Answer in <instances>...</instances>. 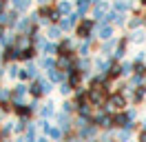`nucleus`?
Masks as SVG:
<instances>
[{"label": "nucleus", "instance_id": "nucleus-1", "mask_svg": "<svg viewBox=\"0 0 146 142\" xmlns=\"http://www.w3.org/2000/svg\"><path fill=\"white\" fill-rule=\"evenodd\" d=\"M106 111L111 113H117V111H124L128 109V98L124 93H119V91H111L109 96H106Z\"/></svg>", "mask_w": 146, "mask_h": 142}, {"label": "nucleus", "instance_id": "nucleus-2", "mask_svg": "<svg viewBox=\"0 0 146 142\" xmlns=\"http://www.w3.org/2000/svg\"><path fill=\"white\" fill-rule=\"evenodd\" d=\"M91 122L95 124L98 129H106V131L115 129V118H113V113H111V111H104V109H98V113L91 115Z\"/></svg>", "mask_w": 146, "mask_h": 142}, {"label": "nucleus", "instance_id": "nucleus-3", "mask_svg": "<svg viewBox=\"0 0 146 142\" xmlns=\"http://www.w3.org/2000/svg\"><path fill=\"white\" fill-rule=\"evenodd\" d=\"M38 124L42 127V131H44V135L49 138V140H53V142H60V140H62L64 131L60 129V127H53V124H49L46 120H40Z\"/></svg>", "mask_w": 146, "mask_h": 142}, {"label": "nucleus", "instance_id": "nucleus-4", "mask_svg": "<svg viewBox=\"0 0 146 142\" xmlns=\"http://www.w3.org/2000/svg\"><path fill=\"white\" fill-rule=\"evenodd\" d=\"M98 131H100V129H98L93 122H86L84 127H80V129H78V138H80L82 142H91V140H95V138H98Z\"/></svg>", "mask_w": 146, "mask_h": 142}, {"label": "nucleus", "instance_id": "nucleus-5", "mask_svg": "<svg viewBox=\"0 0 146 142\" xmlns=\"http://www.w3.org/2000/svg\"><path fill=\"white\" fill-rule=\"evenodd\" d=\"M93 27H95V22H93L91 18H82V20L78 22V27H75V36H80L82 40H86V38H91Z\"/></svg>", "mask_w": 146, "mask_h": 142}, {"label": "nucleus", "instance_id": "nucleus-6", "mask_svg": "<svg viewBox=\"0 0 146 142\" xmlns=\"http://www.w3.org/2000/svg\"><path fill=\"white\" fill-rule=\"evenodd\" d=\"M29 96V84L25 82H18L16 87L11 89V104H16V102H25V98Z\"/></svg>", "mask_w": 146, "mask_h": 142}, {"label": "nucleus", "instance_id": "nucleus-7", "mask_svg": "<svg viewBox=\"0 0 146 142\" xmlns=\"http://www.w3.org/2000/svg\"><path fill=\"white\" fill-rule=\"evenodd\" d=\"M144 100H146V84L133 89V91H131V96H128V102H131V104H142Z\"/></svg>", "mask_w": 146, "mask_h": 142}, {"label": "nucleus", "instance_id": "nucleus-8", "mask_svg": "<svg viewBox=\"0 0 146 142\" xmlns=\"http://www.w3.org/2000/svg\"><path fill=\"white\" fill-rule=\"evenodd\" d=\"M13 113L18 115L20 120H29L31 113H33V109L29 104H25V102H16V104H13Z\"/></svg>", "mask_w": 146, "mask_h": 142}, {"label": "nucleus", "instance_id": "nucleus-9", "mask_svg": "<svg viewBox=\"0 0 146 142\" xmlns=\"http://www.w3.org/2000/svg\"><path fill=\"white\" fill-rule=\"evenodd\" d=\"M58 127H60L64 133H71V131H73V120H71V115L64 113V111H60V113H58Z\"/></svg>", "mask_w": 146, "mask_h": 142}, {"label": "nucleus", "instance_id": "nucleus-10", "mask_svg": "<svg viewBox=\"0 0 146 142\" xmlns=\"http://www.w3.org/2000/svg\"><path fill=\"white\" fill-rule=\"evenodd\" d=\"M29 96H33L36 100L44 96V91H42V84H40V80H31V84H29Z\"/></svg>", "mask_w": 146, "mask_h": 142}, {"label": "nucleus", "instance_id": "nucleus-11", "mask_svg": "<svg viewBox=\"0 0 146 142\" xmlns=\"http://www.w3.org/2000/svg\"><path fill=\"white\" fill-rule=\"evenodd\" d=\"M98 36H100L102 40H111V38H113V27H111L109 22H102V25L98 27Z\"/></svg>", "mask_w": 146, "mask_h": 142}, {"label": "nucleus", "instance_id": "nucleus-12", "mask_svg": "<svg viewBox=\"0 0 146 142\" xmlns=\"http://www.w3.org/2000/svg\"><path fill=\"white\" fill-rule=\"evenodd\" d=\"M40 115H42V120H49V118H53V115H55V104H53V100H51V102H46V104H42Z\"/></svg>", "mask_w": 146, "mask_h": 142}, {"label": "nucleus", "instance_id": "nucleus-13", "mask_svg": "<svg viewBox=\"0 0 146 142\" xmlns=\"http://www.w3.org/2000/svg\"><path fill=\"white\" fill-rule=\"evenodd\" d=\"M131 133L133 131H128V129H119L117 135H115V140L117 142H131Z\"/></svg>", "mask_w": 146, "mask_h": 142}, {"label": "nucleus", "instance_id": "nucleus-14", "mask_svg": "<svg viewBox=\"0 0 146 142\" xmlns=\"http://www.w3.org/2000/svg\"><path fill=\"white\" fill-rule=\"evenodd\" d=\"M40 67H42L44 71H49V69H53V67H55V60L51 58V56H44V58L40 60Z\"/></svg>", "mask_w": 146, "mask_h": 142}, {"label": "nucleus", "instance_id": "nucleus-15", "mask_svg": "<svg viewBox=\"0 0 146 142\" xmlns=\"http://www.w3.org/2000/svg\"><path fill=\"white\" fill-rule=\"evenodd\" d=\"M91 2H93V0H78V13L84 16V13L89 11V7H91Z\"/></svg>", "mask_w": 146, "mask_h": 142}, {"label": "nucleus", "instance_id": "nucleus-16", "mask_svg": "<svg viewBox=\"0 0 146 142\" xmlns=\"http://www.w3.org/2000/svg\"><path fill=\"white\" fill-rule=\"evenodd\" d=\"M55 9H58L62 16H69V13H71V2H69V0H62V2H60Z\"/></svg>", "mask_w": 146, "mask_h": 142}, {"label": "nucleus", "instance_id": "nucleus-17", "mask_svg": "<svg viewBox=\"0 0 146 142\" xmlns=\"http://www.w3.org/2000/svg\"><path fill=\"white\" fill-rule=\"evenodd\" d=\"M27 76H29V80H38L40 78V69H38L36 64H29L27 67Z\"/></svg>", "mask_w": 146, "mask_h": 142}, {"label": "nucleus", "instance_id": "nucleus-18", "mask_svg": "<svg viewBox=\"0 0 146 142\" xmlns=\"http://www.w3.org/2000/svg\"><path fill=\"white\" fill-rule=\"evenodd\" d=\"M75 109H78V107H75V102H73V100H64V104H62V111L64 113H75Z\"/></svg>", "mask_w": 146, "mask_h": 142}, {"label": "nucleus", "instance_id": "nucleus-19", "mask_svg": "<svg viewBox=\"0 0 146 142\" xmlns=\"http://www.w3.org/2000/svg\"><path fill=\"white\" fill-rule=\"evenodd\" d=\"M27 127H29L27 120H20V118H18V122H13V131H16V133H22V131H27Z\"/></svg>", "mask_w": 146, "mask_h": 142}, {"label": "nucleus", "instance_id": "nucleus-20", "mask_svg": "<svg viewBox=\"0 0 146 142\" xmlns=\"http://www.w3.org/2000/svg\"><path fill=\"white\" fill-rule=\"evenodd\" d=\"M128 7H131L128 0H117V2H115V11H117V13H124Z\"/></svg>", "mask_w": 146, "mask_h": 142}, {"label": "nucleus", "instance_id": "nucleus-21", "mask_svg": "<svg viewBox=\"0 0 146 142\" xmlns=\"http://www.w3.org/2000/svg\"><path fill=\"white\" fill-rule=\"evenodd\" d=\"M9 100H11V89L0 87V102H9Z\"/></svg>", "mask_w": 146, "mask_h": 142}, {"label": "nucleus", "instance_id": "nucleus-22", "mask_svg": "<svg viewBox=\"0 0 146 142\" xmlns=\"http://www.w3.org/2000/svg\"><path fill=\"white\" fill-rule=\"evenodd\" d=\"M60 31H62V29L53 25V27H49V33H46V36H49L51 40H58V38H60Z\"/></svg>", "mask_w": 146, "mask_h": 142}, {"label": "nucleus", "instance_id": "nucleus-23", "mask_svg": "<svg viewBox=\"0 0 146 142\" xmlns=\"http://www.w3.org/2000/svg\"><path fill=\"white\" fill-rule=\"evenodd\" d=\"M122 76H133V62H122Z\"/></svg>", "mask_w": 146, "mask_h": 142}, {"label": "nucleus", "instance_id": "nucleus-24", "mask_svg": "<svg viewBox=\"0 0 146 142\" xmlns=\"http://www.w3.org/2000/svg\"><path fill=\"white\" fill-rule=\"evenodd\" d=\"M60 93H62V96H69V93H73V87L69 82H60Z\"/></svg>", "mask_w": 146, "mask_h": 142}, {"label": "nucleus", "instance_id": "nucleus-25", "mask_svg": "<svg viewBox=\"0 0 146 142\" xmlns=\"http://www.w3.org/2000/svg\"><path fill=\"white\" fill-rule=\"evenodd\" d=\"M128 40H135V42H142V40H144V33H142V31H135V33L131 36Z\"/></svg>", "mask_w": 146, "mask_h": 142}, {"label": "nucleus", "instance_id": "nucleus-26", "mask_svg": "<svg viewBox=\"0 0 146 142\" xmlns=\"http://www.w3.org/2000/svg\"><path fill=\"white\" fill-rule=\"evenodd\" d=\"M137 142H146V129H142L137 133Z\"/></svg>", "mask_w": 146, "mask_h": 142}, {"label": "nucleus", "instance_id": "nucleus-27", "mask_svg": "<svg viewBox=\"0 0 146 142\" xmlns=\"http://www.w3.org/2000/svg\"><path fill=\"white\" fill-rule=\"evenodd\" d=\"M100 142H117V140H113L111 135H102V138H100Z\"/></svg>", "mask_w": 146, "mask_h": 142}, {"label": "nucleus", "instance_id": "nucleus-28", "mask_svg": "<svg viewBox=\"0 0 146 142\" xmlns=\"http://www.w3.org/2000/svg\"><path fill=\"white\" fill-rule=\"evenodd\" d=\"M36 142H49V138H46V135H42V138H38Z\"/></svg>", "mask_w": 146, "mask_h": 142}, {"label": "nucleus", "instance_id": "nucleus-29", "mask_svg": "<svg viewBox=\"0 0 146 142\" xmlns=\"http://www.w3.org/2000/svg\"><path fill=\"white\" fill-rule=\"evenodd\" d=\"M142 129H146V118H144V120H142Z\"/></svg>", "mask_w": 146, "mask_h": 142}, {"label": "nucleus", "instance_id": "nucleus-30", "mask_svg": "<svg viewBox=\"0 0 146 142\" xmlns=\"http://www.w3.org/2000/svg\"><path fill=\"white\" fill-rule=\"evenodd\" d=\"M16 142H27V140H25V138H18V140H16Z\"/></svg>", "mask_w": 146, "mask_h": 142}, {"label": "nucleus", "instance_id": "nucleus-31", "mask_svg": "<svg viewBox=\"0 0 146 142\" xmlns=\"http://www.w3.org/2000/svg\"><path fill=\"white\" fill-rule=\"evenodd\" d=\"M142 5H144V7H146V0H142Z\"/></svg>", "mask_w": 146, "mask_h": 142}, {"label": "nucleus", "instance_id": "nucleus-32", "mask_svg": "<svg viewBox=\"0 0 146 142\" xmlns=\"http://www.w3.org/2000/svg\"><path fill=\"white\" fill-rule=\"evenodd\" d=\"M91 142H100V140H91Z\"/></svg>", "mask_w": 146, "mask_h": 142}, {"label": "nucleus", "instance_id": "nucleus-33", "mask_svg": "<svg viewBox=\"0 0 146 142\" xmlns=\"http://www.w3.org/2000/svg\"><path fill=\"white\" fill-rule=\"evenodd\" d=\"M5 142H9V140H5Z\"/></svg>", "mask_w": 146, "mask_h": 142}]
</instances>
